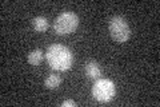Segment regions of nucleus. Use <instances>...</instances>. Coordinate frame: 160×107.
Masks as SVG:
<instances>
[{
    "instance_id": "6",
    "label": "nucleus",
    "mask_w": 160,
    "mask_h": 107,
    "mask_svg": "<svg viewBox=\"0 0 160 107\" xmlns=\"http://www.w3.org/2000/svg\"><path fill=\"white\" fill-rule=\"evenodd\" d=\"M32 25L35 28V31L38 32H44L48 28V20L44 16H38L32 20Z\"/></svg>"
},
{
    "instance_id": "8",
    "label": "nucleus",
    "mask_w": 160,
    "mask_h": 107,
    "mask_svg": "<svg viewBox=\"0 0 160 107\" xmlns=\"http://www.w3.org/2000/svg\"><path fill=\"white\" fill-rule=\"evenodd\" d=\"M60 83H62V78H60L59 75L56 74H51L48 76V78L46 79V82H44V84H46V87L49 88V90H55L58 88Z\"/></svg>"
},
{
    "instance_id": "5",
    "label": "nucleus",
    "mask_w": 160,
    "mask_h": 107,
    "mask_svg": "<svg viewBox=\"0 0 160 107\" xmlns=\"http://www.w3.org/2000/svg\"><path fill=\"white\" fill-rule=\"evenodd\" d=\"M86 75L89 79H99L102 76V68L99 63L95 60H88L86 63Z\"/></svg>"
},
{
    "instance_id": "7",
    "label": "nucleus",
    "mask_w": 160,
    "mask_h": 107,
    "mask_svg": "<svg viewBox=\"0 0 160 107\" xmlns=\"http://www.w3.org/2000/svg\"><path fill=\"white\" fill-rule=\"evenodd\" d=\"M28 63L31 66H39L43 60V51L42 50H33L28 54Z\"/></svg>"
},
{
    "instance_id": "9",
    "label": "nucleus",
    "mask_w": 160,
    "mask_h": 107,
    "mask_svg": "<svg viewBox=\"0 0 160 107\" xmlns=\"http://www.w3.org/2000/svg\"><path fill=\"white\" fill-rule=\"evenodd\" d=\"M75 106H76V102L72 99H67L62 103V107H75Z\"/></svg>"
},
{
    "instance_id": "1",
    "label": "nucleus",
    "mask_w": 160,
    "mask_h": 107,
    "mask_svg": "<svg viewBox=\"0 0 160 107\" xmlns=\"http://www.w3.org/2000/svg\"><path fill=\"white\" fill-rule=\"evenodd\" d=\"M47 62L56 71H67L73 64V54L71 50L62 44H52L47 50Z\"/></svg>"
},
{
    "instance_id": "4",
    "label": "nucleus",
    "mask_w": 160,
    "mask_h": 107,
    "mask_svg": "<svg viewBox=\"0 0 160 107\" xmlns=\"http://www.w3.org/2000/svg\"><path fill=\"white\" fill-rule=\"evenodd\" d=\"M108 29L112 39L119 43L127 42L129 38V25L127 23V20L122 16H113L109 20Z\"/></svg>"
},
{
    "instance_id": "3",
    "label": "nucleus",
    "mask_w": 160,
    "mask_h": 107,
    "mask_svg": "<svg viewBox=\"0 0 160 107\" xmlns=\"http://www.w3.org/2000/svg\"><path fill=\"white\" fill-rule=\"evenodd\" d=\"M115 94H116V88H115V83L111 79H98L92 87V95L98 102L102 103H107V102L112 100Z\"/></svg>"
},
{
    "instance_id": "2",
    "label": "nucleus",
    "mask_w": 160,
    "mask_h": 107,
    "mask_svg": "<svg viewBox=\"0 0 160 107\" xmlns=\"http://www.w3.org/2000/svg\"><path fill=\"white\" fill-rule=\"evenodd\" d=\"M79 25V16L73 12H63L55 19L53 29L58 35H69L75 32Z\"/></svg>"
}]
</instances>
